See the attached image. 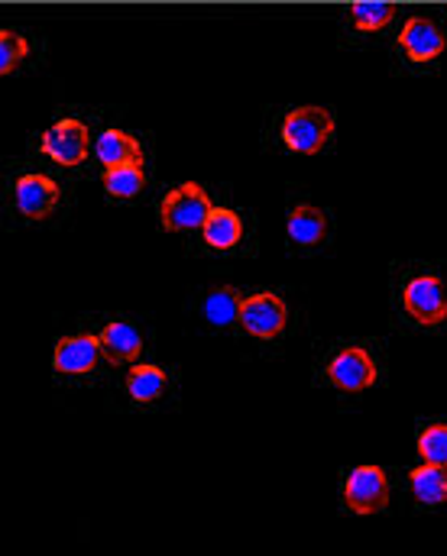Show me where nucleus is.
I'll return each mask as SVG.
<instances>
[{
	"label": "nucleus",
	"instance_id": "obj_21",
	"mask_svg": "<svg viewBox=\"0 0 447 556\" xmlns=\"http://www.w3.org/2000/svg\"><path fill=\"white\" fill-rule=\"evenodd\" d=\"M26 55H29L26 36H20V33H13V29H3V33H0V72L10 75Z\"/></svg>",
	"mask_w": 447,
	"mask_h": 556
},
{
	"label": "nucleus",
	"instance_id": "obj_6",
	"mask_svg": "<svg viewBox=\"0 0 447 556\" xmlns=\"http://www.w3.org/2000/svg\"><path fill=\"white\" fill-rule=\"evenodd\" d=\"M327 382L340 392H363L376 382V363L363 346H344L327 363Z\"/></svg>",
	"mask_w": 447,
	"mask_h": 556
},
{
	"label": "nucleus",
	"instance_id": "obj_10",
	"mask_svg": "<svg viewBox=\"0 0 447 556\" xmlns=\"http://www.w3.org/2000/svg\"><path fill=\"white\" fill-rule=\"evenodd\" d=\"M104 346L98 337L78 333V337H62L52 350V369L62 376H85L98 366Z\"/></svg>",
	"mask_w": 447,
	"mask_h": 556
},
{
	"label": "nucleus",
	"instance_id": "obj_5",
	"mask_svg": "<svg viewBox=\"0 0 447 556\" xmlns=\"http://www.w3.org/2000/svg\"><path fill=\"white\" fill-rule=\"evenodd\" d=\"M344 502L357 515H376L389 502V479L380 466H357L344 482Z\"/></svg>",
	"mask_w": 447,
	"mask_h": 556
},
{
	"label": "nucleus",
	"instance_id": "obj_7",
	"mask_svg": "<svg viewBox=\"0 0 447 556\" xmlns=\"http://www.w3.org/2000/svg\"><path fill=\"white\" fill-rule=\"evenodd\" d=\"M39 149L59 162V165H82L88 159V149H91V137H88V127L82 121H59L52 124L46 134H42V142Z\"/></svg>",
	"mask_w": 447,
	"mask_h": 556
},
{
	"label": "nucleus",
	"instance_id": "obj_16",
	"mask_svg": "<svg viewBox=\"0 0 447 556\" xmlns=\"http://www.w3.org/2000/svg\"><path fill=\"white\" fill-rule=\"evenodd\" d=\"M165 386H169L165 372H162L159 366H147V363H144V366H134L131 376H127V392H131V399L140 402V405L156 402V399L165 392Z\"/></svg>",
	"mask_w": 447,
	"mask_h": 556
},
{
	"label": "nucleus",
	"instance_id": "obj_13",
	"mask_svg": "<svg viewBox=\"0 0 447 556\" xmlns=\"http://www.w3.org/2000/svg\"><path fill=\"white\" fill-rule=\"evenodd\" d=\"M286 227H289V240H293L296 247H314V243H321L324 233H327V217H324V211L314 207V204H298V207H293Z\"/></svg>",
	"mask_w": 447,
	"mask_h": 556
},
{
	"label": "nucleus",
	"instance_id": "obj_14",
	"mask_svg": "<svg viewBox=\"0 0 447 556\" xmlns=\"http://www.w3.org/2000/svg\"><path fill=\"white\" fill-rule=\"evenodd\" d=\"M95 152L98 159L104 162V168H117V165H131V162H140V142L124 134V130H108L101 134L95 142Z\"/></svg>",
	"mask_w": 447,
	"mask_h": 556
},
{
	"label": "nucleus",
	"instance_id": "obj_17",
	"mask_svg": "<svg viewBox=\"0 0 447 556\" xmlns=\"http://www.w3.org/2000/svg\"><path fill=\"white\" fill-rule=\"evenodd\" d=\"M240 294H237V288H218V291H211L208 298H204V317H208V324H214V327H231L234 320H240Z\"/></svg>",
	"mask_w": 447,
	"mask_h": 556
},
{
	"label": "nucleus",
	"instance_id": "obj_4",
	"mask_svg": "<svg viewBox=\"0 0 447 556\" xmlns=\"http://www.w3.org/2000/svg\"><path fill=\"white\" fill-rule=\"evenodd\" d=\"M286 320H289V307L273 291H257L240 301V324L247 333L260 340H276L286 330Z\"/></svg>",
	"mask_w": 447,
	"mask_h": 556
},
{
	"label": "nucleus",
	"instance_id": "obj_18",
	"mask_svg": "<svg viewBox=\"0 0 447 556\" xmlns=\"http://www.w3.org/2000/svg\"><path fill=\"white\" fill-rule=\"evenodd\" d=\"M144 185H147V175H144L140 162L117 165V168H104V188L114 198H134V194L144 191Z\"/></svg>",
	"mask_w": 447,
	"mask_h": 556
},
{
	"label": "nucleus",
	"instance_id": "obj_9",
	"mask_svg": "<svg viewBox=\"0 0 447 556\" xmlns=\"http://www.w3.org/2000/svg\"><path fill=\"white\" fill-rule=\"evenodd\" d=\"M399 46H402V52H406L409 62H419L422 65V62H432V59H438L445 52L447 39L435 20H429V16H409L406 26H402V33H399Z\"/></svg>",
	"mask_w": 447,
	"mask_h": 556
},
{
	"label": "nucleus",
	"instance_id": "obj_11",
	"mask_svg": "<svg viewBox=\"0 0 447 556\" xmlns=\"http://www.w3.org/2000/svg\"><path fill=\"white\" fill-rule=\"evenodd\" d=\"M98 340H101L104 353H108L111 359H117V363H131V359H137L140 350H144L140 330H137L134 324H127V320H111V324L98 333Z\"/></svg>",
	"mask_w": 447,
	"mask_h": 556
},
{
	"label": "nucleus",
	"instance_id": "obj_1",
	"mask_svg": "<svg viewBox=\"0 0 447 556\" xmlns=\"http://www.w3.org/2000/svg\"><path fill=\"white\" fill-rule=\"evenodd\" d=\"M280 137L286 142V149L301 152V155H314L327 146V139L334 137V117L324 108H296L286 114Z\"/></svg>",
	"mask_w": 447,
	"mask_h": 556
},
{
	"label": "nucleus",
	"instance_id": "obj_20",
	"mask_svg": "<svg viewBox=\"0 0 447 556\" xmlns=\"http://www.w3.org/2000/svg\"><path fill=\"white\" fill-rule=\"evenodd\" d=\"M419 453L425 463L447 466V424H432L419 433Z\"/></svg>",
	"mask_w": 447,
	"mask_h": 556
},
{
	"label": "nucleus",
	"instance_id": "obj_8",
	"mask_svg": "<svg viewBox=\"0 0 447 556\" xmlns=\"http://www.w3.org/2000/svg\"><path fill=\"white\" fill-rule=\"evenodd\" d=\"M13 204L26 220H42L59 204V181L42 172H29V175L16 178Z\"/></svg>",
	"mask_w": 447,
	"mask_h": 556
},
{
	"label": "nucleus",
	"instance_id": "obj_15",
	"mask_svg": "<svg viewBox=\"0 0 447 556\" xmlns=\"http://www.w3.org/2000/svg\"><path fill=\"white\" fill-rule=\"evenodd\" d=\"M409 482H412V492H415L419 502H425V505H442V502H447V466L425 463V466L412 469Z\"/></svg>",
	"mask_w": 447,
	"mask_h": 556
},
{
	"label": "nucleus",
	"instance_id": "obj_3",
	"mask_svg": "<svg viewBox=\"0 0 447 556\" xmlns=\"http://www.w3.org/2000/svg\"><path fill=\"white\" fill-rule=\"evenodd\" d=\"M211 201L198 185H178L172 188L162 204H159V217L165 230H195L204 227L208 214H211Z\"/></svg>",
	"mask_w": 447,
	"mask_h": 556
},
{
	"label": "nucleus",
	"instance_id": "obj_2",
	"mask_svg": "<svg viewBox=\"0 0 447 556\" xmlns=\"http://www.w3.org/2000/svg\"><path fill=\"white\" fill-rule=\"evenodd\" d=\"M402 311L425 327L447 320V281L442 276H412L402 288Z\"/></svg>",
	"mask_w": 447,
	"mask_h": 556
},
{
	"label": "nucleus",
	"instance_id": "obj_12",
	"mask_svg": "<svg viewBox=\"0 0 447 556\" xmlns=\"http://www.w3.org/2000/svg\"><path fill=\"white\" fill-rule=\"evenodd\" d=\"M201 237L211 250H231L237 247V240L244 237V224H240V214L237 211H227V207H214L201 227Z\"/></svg>",
	"mask_w": 447,
	"mask_h": 556
},
{
	"label": "nucleus",
	"instance_id": "obj_19",
	"mask_svg": "<svg viewBox=\"0 0 447 556\" xmlns=\"http://www.w3.org/2000/svg\"><path fill=\"white\" fill-rule=\"evenodd\" d=\"M396 16V7L393 3H353L350 7V20L360 33H376L383 29L389 20Z\"/></svg>",
	"mask_w": 447,
	"mask_h": 556
}]
</instances>
